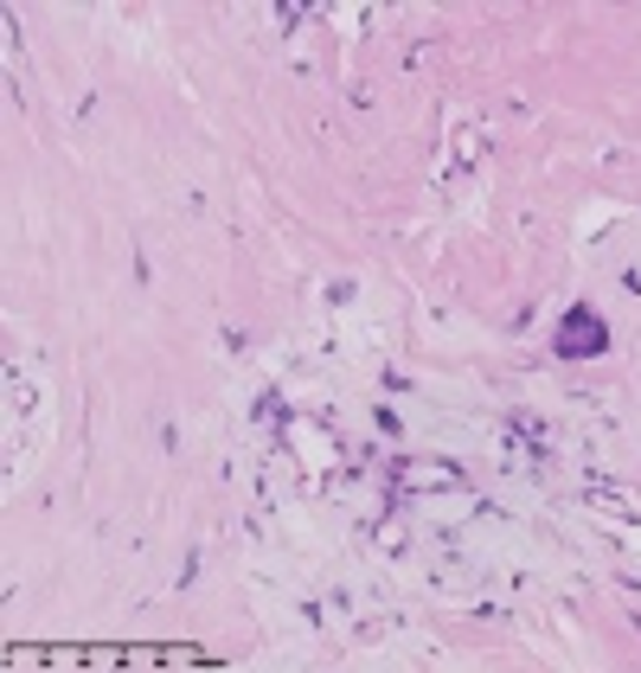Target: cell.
I'll return each mask as SVG.
<instances>
[{
  "mask_svg": "<svg viewBox=\"0 0 641 673\" xmlns=\"http://www.w3.org/2000/svg\"><path fill=\"white\" fill-rule=\"evenodd\" d=\"M559 346H565V353H597V346H603V321L577 308V315L565 321V334H559Z\"/></svg>",
  "mask_w": 641,
  "mask_h": 673,
  "instance_id": "cell-1",
  "label": "cell"
}]
</instances>
